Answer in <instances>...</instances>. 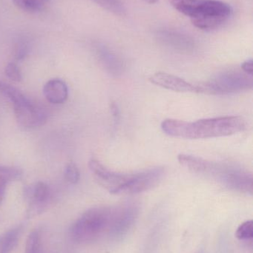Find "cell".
Instances as JSON below:
<instances>
[{
	"mask_svg": "<svg viewBox=\"0 0 253 253\" xmlns=\"http://www.w3.org/2000/svg\"><path fill=\"white\" fill-rule=\"evenodd\" d=\"M43 1H49V0H43Z\"/></svg>",
	"mask_w": 253,
	"mask_h": 253,
	"instance_id": "4316f807",
	"label": "cell"
},
{
	"mask_svg": "<svg viewBox=\"0 0 253 253\" xmlns=\"http://www.w3.org/2000/svg\"><path fill=\"white\" fill-rule=\"evenodd\" d=\"M172 5L180 13L191 18L203 0H169Z\"/></svg>",
	"mask_w": 253,
	"mask_h": 253,
	"instance_id": "2e32d148",
	"label": "cell"
},
{
	"mask_svg": "<svg viewBox=\"0 0 253 253\" xmlns=\"http://www.w3.org/2000/svg\"><path fill=\"white\" fill-rule=\"evenodd\" d=\"M150 81L158 87L172 91L180 93H202L199 84H193L177 76L166 73H156L150 77Z\"/></svg>",
	"mask_w": 253,
	"mask_h": 253,
	"instance_id": "8fae6325",
	"label": "cell"
},
{
	"mask_svg": "<svg viewBox=\"0 0 253 253\" xmlns=\"http://www.w3.org/2000/svg\"><path fill=\"white\" fill-rule=\"evenodd\" d=\"M110 110H111V114L114 118V125L116 126L120 120V110H119L117 105H116L114 102H112L110 105Z\"/></svg>",
	"mask_w": 253,
	"mask_h": 253,
	"instance_id": "d4e9b609",
	"label": "cell"
},
{
	"mask_svg": "<svg viewBox=\"0 0 253 253\" xmlns=\"http://www.w3.org/2000/svg\"><path fill=\"white\" fill-rule=\"evenodd\" d=\"M114 208L112 206L95 207L83 212L70 228L72 240L80 244L91 243L108 235Z\"/></svg>",
	"mask_w": 253,
	"mask_h": 253,
	"instance_id": "3957f363",
	"label": "cell"
},
{
	"mask_svg": "<svg viewBox=\"0 0 253 253\" xmlns=\"http://www.w3.org/2000/svg\"><path fill=\"white\" fill-rule=\"evenodd\" d=\"M146 2L150 3V4H154V3L157 2L158 0H144Z\"/></svg>",
	"mask_w": 253,
	"mask_h": 253,
	"instance_id": "484cf974",
	"label": "cell"
},
{
	"mask_svg": "<svg viewBox=\"0 0 253 253\" xmlns=\"http://www.w3.org/2000/svg\"><path fill=\"white\" fill-rule=\"evenodd\" d=\"M94 1L110 11L114 12L116 13L123 12L121 4L119 2L118 0H94Z\"/></svg>",
	"mask_w": 253,
	"mask_h": 253,
	"instance_id": "7402d4cb",
	"label": "cell"
},
{
	"mask_svg": "<svg viewBox=\"0 0 253 253\" xmlns=\"http://www.w3.org/2000/svg\"><path fill=\"white\" fill-rule=\"evenodd\" d=\"M64 178L67 182L71 184H75L78 182L80 178V172L75 164H68L64 169Z\"/></svg>",
	"mask_w": 253,
	"mask_h": 253,
	"instance_id": "ffe728a7",
	"label": "cell"
},
{
	"mask_svg": "<svg viewBox=\"0 0 253 253\" xmlns=\"http://www.w3.org/2000/svg\"><path fill=\"white\" fill-rule=\"evenodd\" d=\"M102 65L111 75L117 77L123 72V65L112 53L102 50L101 53Z\"/></svg>",
	"mask_w": 253,
	"mask_h": 253,
	"instance_id": "9a60e30c",
	"label": "cell"
},
{
	"mask_svg": "<svg viewBox=\"0 0 253 253\" xmlns=\"http://www.w3.org/2000/svg\"><path fill=\"white\" fill-rule=\"evenodd\" d=\"M22 227H13L0 235V253H10L17 245Z\"/></svg>",
	"mask_w": 253,
	"mask_h": 253,
	"instance_id": "4fadbf2b",
	"label": "cell"
},
{
	"mask_svg": "<svg viewBox=\"0 0 253 253\" xmlns=\"http://www.w3.org/2000/svg\"><path fill=\"white\" fill-rule=\"evenodd\" d=\"M231 7L219 0H203L192 16V22L199 29L213 30L227 22L231 15Z\"/></svg>",
	"mask_w": 253,
	"mask_h": 253,
	"instance_id": "8992f818",
	"label": "cell"
},
{
	"mask_svg": "<svg viewBox=\"0 0 253 253\" xmlns=\"http://www.w3.org/2000/svg\"><path fill=\"white\" fill-rule=\"evenodd\" d=\"M236 236L238 239L244 241V242L252 240L253 238V221H248L241 224L236 230Z\"/></svg>",
	"mask_w": 253,
	"mask_h": 253,
	"instance_id": "d6986e66",
	"label": "cell"
},
{
	"mask_svg": "<svg viewBox=\"0 0 253 253\" xmlns=\"http://www.w3.org/2000/svg\"><path fill=\"white\" fill-rule=\"evenodd\" d=\"M24 196L28 202V215L35 216L47 208L51 197L50 187L43 181H38L25 187Z\"/></svg>",
	"mask_w": 253,
	"mask_h": 253,
	"instance_id": "30bf717a",
	"label": "cell"
},
{
	"mask_svg": "<svg viewBox=\"0 0 253 253\" xmlns=\"http://www.w3.org/2000/svg\"><path fill=\"white\" fill-rule=\"evenodd\" d=\"M22 171L13 167L0 166V204L5 195L7 184L20 178Z\"/></svg>",
	"mask_w": 253,
	"mask_h": 253,
	"instance_id": "5bb4252c",
	"label": "cell"
},
{
	"mask_svg": "<svg viewBox=\"0 0 253 253\" xmlns=\"http://www.w3.org/2000/svg\"><path fill=\"white\" fill-rule=\"evenodd\" d=\"M28 46L26 42H21L15 47L14 57L16 60H23L28 53Z\"/></svg>",
	"mask_w": 253,
	"mask_h": 253,
	"instance_id": "603a6c76",
	"label": "cell"
},
{
	"mask_svg": "<svg viewBox=\"0 0 253 253\" xmlns=\"http://www.w3.org/2000/svg\"><path fill=\"white\" fill-rule=\"evenodd\" d=\"M12 1L18 8L28 13H36L42 8L40 0H12Z\"/></svg>",
	"mask_w": 253,
	"mask_h": 253,
	"instance_id": "ac0fdd59",
	"label": "cell"
},
{
	"mask_svg": "<svg viewBox=\"0 0 253 253\" xmlns=\"http://www.w3.org/2000/svg\"><path fill=\"white\" fill-rule=\"evenodd\" d=\"M202 93L228 95L252 90L253 78L242 71L227 70L218 73L209 81L199 84Z\"/></svg>",
	"mask_w": 253,
	"mask_h": 253,
	"instance_id": "5b68a950",
	"label": "cell"
},
{
	"mask_svg": "<svg viewBox=\"0 0 253 253\" xmlns=\"http://www.w3.org/2000/svg\"><path fill=\"white\" fill-rule=\"evenodd\" d=\"M248 127L242 117H218L205 119L195 123L177 120H166L161 123V129L169 136L185 139H205L229 136L243 132Z\"/></svg>",
	"mask_w": 253,
	"mask_h": 253,
	"instance_id": "6da1fadb",
	"label": "cell"
},
{
	"mask_svg": "<svg viewBox=\"0 0 253 253\" xmlns=\"http://www.w3.org/2000/svg\"><path fill=\"white\" fill-rule=\"evenodd\" d=\"M0 92L11 102L16 121L22 127L34 129L47 122L46 111L16 87L0 82Z\"/></svg>",
	"mask_w": 253,
	"mask_h": 253,
	"instance_id": "277c9868",
	"label": "cell"
},
{
	"mask_svg": "<svg viewBox=\"0 0 253 253\" xmlns=\"http://www.w3.org/2000/svg\"><path fill=\"white\" fill-rule=\"evenodd\" d=\"M4 74L10 80L14 82H20L22 80V72L14 62L7 64L4 69Z\"/></svg>",
	"mask_w": 253,
	"mask_h": 253,
	"instance_id": "44dd1931",
	"label": "cell"
},
{
	"mask_svg": "<svg viewBox=\"0 0 253 253\" xmlns=\"http://www.w3.org/2000/svg\"><path fill=\"white\" fill-rule=\"evenodd\" d=\"M89 168L95 181L111 194H120V190L133 175V172L124 173L111 170L95 159L89 160Z\"/></svg>",
	"mask_w": 253,
	"mask_h": 253,
	"instance_id": "52a82bcc",
	"label": "cell"
},
{
	"mask_svg": "<svg viewBox=\"0 0 253 253\" xmlns=\"http://www.w3.org/2000/svg\"><path fill=\"white\" fill-rule=\"evenodd\" d=\"M139 211V206L135 202L116 206L108 236L114 240L124 237L136 222Z\"/></svg>",
	"mask_w": 253,
	"mask_h": 253,
	"instance_id": "ba28073f",
	"label": "cell"
},
{
	"mask_svg": "<svg viewBox=\"0 0 253 253\" xmlns=\"http://www.w3.org/2000/svg\"><path fill=\"white\" fill-rule=\"evenodd\" d=\"M165 175L161 167L151 168L141 172H133L132 178L120 190V194L134 195L148 191L160 184Z\"/></svg>",
	"mask_w": 253,
	"mask_h": 253,
	"instance_id": "9c48e42d",
	"label": "cell"
},
{
	"mask_svg": "<svg viewBox=\"0 0 253 253\" xmlns=\"http://www.w3.org/2000/svg\"><path fill=\"white\" fill-rule=\"evenodd\" d=\"M242 71L248 75L253 77V59L246 61L242 65Z\"/></svg>",
	"mask_w": 253,
	"mask_h": 253,
	"instance_id": "cb8c5ba5",
	"label": "cell"
},
{
	"mask_svg": "<svg viewBox=\"0 0 253 253\" xmlns=\"http://www.w3.org/2000/svg\"><path fill=\"white\" fill-rule=\"evenodd\" d=\"M178 160L183 167L194 173L215 179L234 191L253 195L252 172L241 167L187 154L178 155Z\"/></svg>",
	"mask_w": 253,
	"mask_h": 253,
	"instance_id": "7a4b0ae2",
	"label": "cell"
},
{
	"mask_svg": "<svg viewBox=\"0 0 253 253\" xmlns=\"http://www.w3.org/2000/svg\"><path fill=\"white\" fill-rule=\"evenodd\" d=\"M41 234L38 230H34L28 235L25 244V253H40Z\"/></svg>",
	"mask_w": 253,
	"mask_h": 253,
	"instance_id": "e0dca14e",
	"label": "cell"
},
{
	"mask_svg": "<svg viewBox=\"0 0 253 253\" xmlns=\"http://www.w3.org/2000/svg\"><path fill=\"white\" fill-rule=\"evenodd\" d=\"M43 94L48 102L53 105L63 104L68 99V88L60 79H52L45 84Z\"/></svg>",
	"mask_w": 253,
	"mask_h": 253,
	"instance_id": "7c38bea8",
	"label": "cell"
}]
</instances>
